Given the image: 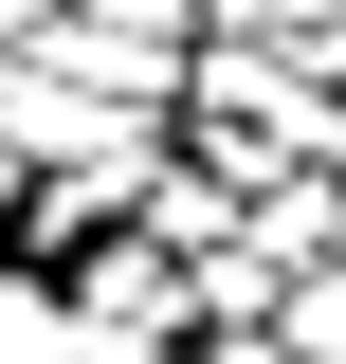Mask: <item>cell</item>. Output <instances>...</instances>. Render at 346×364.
Masks as SVG:
<instances>
[{
	"label": "cell",
	"instance_id": "obj_1",
	"mask_svg": "<svg viewBox=\"0 0 346 364\" xmlns=\"http://www.w3.org/2000/svg\"><path fill=\"white\" fill-rule=\"evenodd\" d=\"M182 164L219 182V200H273V182H346V109L328 73H310L292 37H201L182 55Z\"/></svg>",
	"mask_w": 346,
	"mask_h": 364
},
{
	"label": "cell",
	"instance_id": "obj_2",
	"mask_svg": "<svg viewBox=\"0 0 346 364\" xmlns=\"http://www.w3.org/2000/svg\"><path fill=\"white\" fill-rule=\"evenodd\" d=\"M0 364H73V291L0 255Z\"/></svg>",
	"mask_w": 346,
	"mask_h": 364
},
{
	"label": "cell",
	"instance_id": "obj_3",
	"mask_svg": "<svg viewBox=\"0 0 346 364\" xmlns=\"http://www.w3.org/2000/svg\"><path fill=\"white\" fill-rule=\"evenodd\" d=\"M273 364H346V255L292 273V310H273Z\"/></svg>",
	"mask_w": 346,
	"mask_h": 364
},
{
	"label": "cell",
	"instance_id": "obj_4",
	"mask_svg": "<svg viewBox=\"0 0 346 364\" xmlns=\"http://www.w3.org/2000/svg\"><path fill=\"white\" fill-rule=\"evenodd\" d=\"M55 18H73V0H0V55H37V37H55Z\"/></svg>",
	"mask_w": 346,
	"mask_h": 364
},
{
	"label": "cell",
	"instance_id": "obj_5",
	"mask_svg": "<svg viewBox=\"0 0 346 364\" xmlns=\"http://www.w3.org/2000/svg\"><path fill=\"white\" fill-rule=\"evenodd\" d=\"M201 37H273V0H201Z\"/></svg>",
	"mask_w": 346,
	"mask_h": 364
},
{
	"label": "cell",
	"instance_id": "obj_6",
	"mask_svg": "<svg viewBox=\"0 0 346 364\" xmlns=\"http://www.w3.org/2000/svg\"><path fill=\"white\" fill-rule=\"evenodd\" d=\"M0 237H19V146H0Z\"/></svg>",
	"mask_w": 346,
	"mask_h": 364
},
{
	"label": "cell",
	"instance_id": "obj_7",
	"mask_svg": "<svg viewBox=\"0 0 346 364\" xmlns=\"http://www.w3.org/2000/svg\"><path fill=\"white\" fill-rule=\"evenodd\" d=\"M310 73H328V109H346V37H328V55H310Z\"/></svg>",
	"mask_w": 346,
	"mask_h": 364
},
{
	"label": "cell",
	"instance_id": "obj_8",
	"mask_svg": "<svg viewBox=\"0 0 346 364\" xmlns=\"http://www.w3.org/2000/svg\"><path fill=\"white\" fill-rule=\"evenodd\" d=\"M328 255H346V182H328Z\"/></svg>",
	"mask_w": 346,
	"mask_h": 364
}]
</instances>
